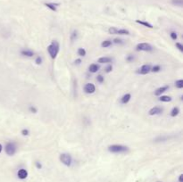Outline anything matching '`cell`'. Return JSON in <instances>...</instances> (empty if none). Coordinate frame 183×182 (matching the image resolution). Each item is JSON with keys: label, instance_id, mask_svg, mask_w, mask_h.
<instances>
[{"label": "cell", "instance_id": "obj_1", "mask_svg": "<svg viewBox=\"0 0 183 182\" xmlns=\"http://www.w3.org/2000/svg\"><path fill=\"white\" fill-rule=\"evenodd\" d=\"M59 49H60V45L56 40L52 41V43L47 47V52L52 59H54L57 57V56L59 53Z\"/></svg>", "mask_w": 183, "mask_h": 182}, {"label": "cell", "instance_id": "obj_2", "mask_svg": "<svg viewBox=\"0 0 183 182\" xmlns=\"http://www.w3.org/2000/svg\"><path fill=\"white\" fill-rule=\"evenodd\" d=\"M108 151L113 154H122L129 151V148L122 145H112L108 147Z\"/></svg>", "mask_w": 183, "mask_h": 182}, {"label": "cell", "instance_id": "obj_3", "mask_svg": "<svg viewBox=\"0 0 183 182\" xmlns=\"http://www.w3.org/2000/svg\"><path fill=\"white\" fill-rule=\"evenodd\" d=\"M16 149H17V147H16V145L14 142H8L6 145V147H5V151H6V154L10 155V156L13 155L16 153Z\"/></svg>", "mask_w": 183, "mask_h": 182}, {"label": "cell", "instance_id": "obj_4", "mask_svg": "<svg viewBox=\"0 0 183 182\" xmlns=\"http://www.w3.org/2000/svg\"><path fill=\"white\" fill-rule=\"evenodd\" d=\"M60 161L66 166H71L72 163V158L71 154H66V153H64L60 155Z\"/></svg>", "mask_w": 183, "mask_h": 182}, {"label": "cell", "instance_id": "obj_5", "mask_svg": "<svg viewBox=\"0 0 183 182\" xmlns=\"http://www.w3.org/2000/svg\"><path fill=\"white\" fill-rule=\"evenodd\" d=\"M110 34H119V35H130V31L126 29H116L115 27H111L108 30Z\"/></svg>", "mask_w": 183, "mask_h": 182}, {"label": "cell", "instance_id": "obj_6", "mask_svg": "<svg viewBox=\"0 0 183 182\" xmlns=\"http://www.w3.org/2000/svg\"><path fill=\"white\" fill-rule=\"evenodd\" d=\"M137 50L138 51H145V52H150L153 50V47L148 43H139L137 45Z\"/></svg>", "mask_w": 183, "mask_h": 182}, {"label": "cell", "instance_id": "obj_7", "mask_svg": "<svg viewBox=\"0 0 183 182\" xmlns=\"http://www.w3.org/2000/svg\"><path fill=\"white\" fill-rule=\"evenodd\" d=\"M150 71H151V66H150L149 64H144V65H142V66L138 69V73L145 75V74L149 73Z\"/></svg>", "mask_w": 183, "mask_h": 182}, {"label": "cell", "instance_id": "obj_8", "mask_svg": "<svg viewBox=\"0 0 183 182\" xmlns=\"http://www.w3.org/2000/svg\"><path fill=\"white\" fill-rule=\"evenodd\" d=\"M84 91L87 94H93L96 91V87L92 83H88L84 87Z\"/></svg>", "mask_w": 183, "mask_h": 182}, {"label": "cell", "instance_id": "obj_9", "mask_svg": "<svg viewBox=\"0 0 183 182\" xmlns=\"http://www.w3.org/2000/svg\"><path fill=\"white\" fill-rule=\"evenodd\" d=\"M163 111V109L162 107H160V106H155V107H153V108L150 109L149 112H148V114L151 115V116H153V115H157V114H162Z\"/></svg>", "mask_w": 183, "mask_h": 182}, {"label": "cell", "instance_id": "obj_10", "mask_svg": "<svg viewBox=\"0 0 183 182\" xmlns=\"http://www.w3.org/2000/svg\"><path fill=\"white\" fill-rule=\"evenodd\" d=\"M168 89H169V86H163V87L157 88V89L155 91V96L159 97V96H161L163 93L165 92V91H167Z\"/></svg>", "mask_w": 183, "mask_h": 182}, {"label": "cell", "instance_id": "obj_11", "mask_svg": "<svg viewBox=\"0 0 183 182\" xmlns=\"http://www.w3.org/2000/svg\"><path fill=\"white\" fill-rule=\"evenodd\" d=\"M17 176H18V178H21V179H24V178H27V176H28V172H27V171H26V170H24V169H21V170L18 171V172H17Z\"/></svg>", "mask_w": 183, "mask_h": 182}, {"label": "cell", "instance_id": "obj_12", "mask_svg": "<svg viewBox=\"0 0 183 182\" xmlns=\"http://www.w3.org/2000/svg\"><path fill=\"white\" fill-rule=\"evenodd\" d=\"M45 6L52 11H57L59 4H57V3H46Z\"/></svg>", "mask_w": 183, "mask_h": 182}, {"label": "cell", "instance_id": "obj_13", "mask_svg": "<svg viewBox=\"0 0 183 182\" xmlns=\"http://www.w3.org/2000/svg\"><path fill=\"white\" fill-rule=\"evenodd\" d=\"M21 54L24 56H27V57H32L34 56V52H32L31 50H29V49H23L21 51Z\"/></svg>", "mask_w": 183, "mask_h": 182}, {"label": "cell", "instance_id": "obj_14", "mask_svg": "<svg viewBox=\"0 0 183 182\" xmlns=\"http://www.w3.org/2000/svg\"><path fill=\"white\" fill-rule=\"evenodd\" d=\"M131 94H125L122 98H121V103L122 104H128L130 102V100H131Z\"/></svg>", "mask_w": 183, "mask_h": 182}, {"label": "cell", "instance_id": "obj_15", "mask_svg": "<svg viewBox=\"0 0 183 182\" xmlns=\"http://www.w3.org/2000/svg\"><path fill=\"white\" fill-rule=\"evenodd\" d=\"M112 61H113V59L111 58V57H100L98 60V62L99 63H112Z\"/></svg>", "mask_w": 183, "mask_h": 182}, {"label": "cell", "instance_id": "obj_16", "mask_svg": "<svg viewBox=\"0 0 183 182\" xmlns=\"http://www.w3.org/2000/svg\"><path fill=\"white\" fill-rule=\"evenodd\" d=\"M98 70H99V65H98V64H96V63L90 64L89 67H88V71H89L90 72H92V73H95V72H97Z\"/></svg>", "mask_w": 183, "mask_h": 182}, {"label": "cell", "instance_id": "obj_17", "mask_svg": "<svg viewBox=\"0 0 183 182\" xmlns=\"http://www.w3.org/2000/svg\"><path fill=\"white\" fill-rule=\"evenodd\" d=\"M136 23H138V24H141V25H143V26H145V27H148V28H149V29H152V28H153V25H152L151 23H148V22H144V21H139V20H137V21H136Z\"/></svg>", "mask_w": 183, "mask_h": 182}, {"label": "cell", "instance_id": "obj_18", "mask_svg": "<svg viewBox=\"0 0 183 182\" xmlns=\"http://www.w3.org/2000/svg\"><path fill=\"white\" fill-rule=\"evenodd\" d=\"M159 100L161 102H166V103H168V102H171L172 101V97H169V96H161L160 98H159Z\"/></svg>", "mask_w": 183, "mask_h": 182}, {"label": "cell", "instance_id": "obj_19", "mask_svg": "<svg viewBox=\"0 0 183 182\" xmlns=\"http://www.w3.org/2000/svg\"><path fill=\"white\" fill-rule=\"evenodd\" d=\"M112 41L111 40H105V41H103L102 42V44H101V47H104V48H105V47H109L110 46H112Z\"/></svg>", "mask_w": 183, "mask_h": 182}, {"label": "cell", "instance_id": "obj_20", "mask_svg": "<svg viewBox=\"0 0 183 182\" xmlns=\"http://www.w3.org/2000/svg\"><path fill=\"white\" fill-rule=\"evenodd\" d=\"M179 109L178 107H173V109L171 112V116L172 117H176L179 114Z\"/></svg>", "mask_w": 183, "mask_h": 182}, {"label": "cell", "instance_id": "obj_21", "mask_svg": "<svg viewBox=\"0 0 183 182\" xmlns=\"http://www.w3.org/2000/svg\"><path fill=\"white\" fill-rule=\"evenodd\" d=\"M172 4L181 7L183 6V0H172Z\"/></svg>", "mask_w": 183, "mask_h": 182}, {"label": "cell", "instance_id": "obj_22", "mask_svg": "<svg viewBox=\"0 0 183 182\" xmlns=\"http://www.w3.org/2000/svg\"><path fill=\"white\" fill-rule=\"evenodd\" d=\"M175 87L177 88H183V80H179L175 82Z\"/></svg>", "mask_w": 183, "mask_h": 182}, {"label": "cell", "instance_id": "obj_23", "mask_svg": "<svg viewBox=\"0 0 183 182\" xmlns=\"http://www.w3.org/2000/svg\"><path fill=\"white\" fill-rule=\"evenodd\" d=\"M86 54L87 53H86V50L84 48H79L78 49V54L80 56H83L84 57L86 56Z\"/></svg>", "mask_w": 183, "mask_h": 182}, {"label": "cell", "instance_id": "obj_24", "mask_svg": "<svg viewBox=\"0 0 183 182\" xmlns=\"http://www.w3.org/2000/svg\"><path fill=\"white\" fill-rule=\"evenodd\" d=\"M77 37H78V32H77L76 30H74V31H73V32L71 33V40L73 41L74 40L77 39Z\"/></svg>", "mask_w": 183, "mask_h": 182}, {"label": "cell", "instance_id": "obj_25", "mask_svg": "<svg viewBox=\"0 0 183 182\" xmlns=\"http://www.w3.org/2000/svg\"><path fill=\"white\" fill-rule=\"evenodd\" d=\"M112 71H113V66H112L111 64L107 65V66L105 67V71L106 72V73H109V72H111Z\"/></svg>", "mask_w": 183, "mask_h": 182}, {"label": "cell", "instance_id": "obj_26", "mask_svg": "<svg viewBox=\"0 0 183 182\" xmlns=\"http://www.w3.org/2000/svg\"><path fill=\"white\" fill-rule=\"evenodd\" d=\"M160 70H161V66L160 65H155L153 68H151V71H153V72H158Z\"/></svg>", "mask_w": 183, "mask_h": 182}, {"label": "cell", "instance_id": "obj_27", "mask_svg": "<svg viewBox=\"0 0 183 182\" xmlns=\"http://www.w3.org/2000/svg\"><path fill=\"white\" fill-rule=\"evenodd\" d=\"M170 36H171L172 40H176L178 39V35H177V33L174 32V31H172V32L170 33Z\"/></svg>", "mask_w": 183, "mask_h": 182}, {"label": "cell", "instance_id": "obj_28", "mask_svg": "<svg viewBox=\"0 0 183 182\" xmlns=\"http://www.w3.org/2000/svg\"><path fill=\"white\" fill-rule=\"evenodd\" d=\"M176 47H177L180 52H183V46H182V44L177 42V43H176Z\"/></svg>", "mask_w": 183, "mask_h": 182}, {"label": "cell", "instance_id": "obj_29", "mask_svg": "<svg viewBox=\"0 0 183 182\" xmlns=\"http://www.w3.org/2000/svg\"><path fill=\"white\" fill-rule=\"evenodd\" d=\"M104 77L102 76V75H98V77H97V80H98V82H99V83H103L104 82Z\"/></svg>", "mask_w": 183, "mask_h": 182}, {"label": "cell", "instance_id": "obj_30", "mask_svg": "<svg viewBox=\"0 0 183 182\" xmlns=\"http://www.w3.org/2000/svg\"><path fill=\"white\" fill-rule=\"evenodd\" d=\"M35 63L37 64H41L42 63V58L40 56H38V57L36 58V60H35Z\"/></svg>", "mask_w": 183, "mask_h": 182}, {"label": "cell", "instance_id": "obj_31", "mask_svg": "<svg viewBox=\"0 0 183 182\" xmlns=\"http://www.w3.org/2000/svg\"><path fill=\"white\" fill-rule=\"evenodd\" d=\"M30 111L31 113H33V114H36L37 112H38V110H37V108L34 107V106H30Z\"/></svg>", "mask_w": 183, "mask_h": 182}, {"label": "cell", "instance_id": "obj_32", "mask_svg": "<svg viewBox=\"0 0 183 182\" xmlns=\"http://www.w3.org/2000/svg\"><path fill=\"white\" fill-rule=\"evenodd\" d=\"M114 43H115V44H122L123 42H122V40H120V39H114Z\"/></svg>", "mask_w": 183, "mask_h": 182}, {"label": "cell", "instance_id": "obj_33", "mask_svg": "<svg viewBox=\"0 0 183 182\" xmlns=\"http://www.w3.org/2000/svg\"><path fill=\"white\" fill-rule=\"evenodd\" d=\"M22 134H23V136H28V135H29V131L26 130V129H24V130L22 131Z\"/></svg>", "mask_w": 183, "mask_h": 182}, {"label": "cell", "instance_id": "obj_34", "mask_svg": "<svg viewBox=\"0 0 183 182\" xmlns=\"http://www.w3.org/2000/svg\"><path fill=\"white\" fill-rule=\"evenodd\" d=\"M134 60V56H129L127 57V61L128 62H131V61H133Z\"/></svg>", "mask_w": 183, "mask_h": 182}, {"label": "cell", "instance_id": "obj_35", "mask_svg": "<svg viewBox=\"0 0 183 182\" xmlns=\"http://www.w3.org/2000/svg\"><path fill=\"white\" fill-rule=\"evenodd\" d=\"M179 182H183V175L182 174H180L179 177Z\"/></svg>", "mask_w": 183, "mask_h": 182}, {"label": "cell", "instance_id": "obj_36", "mask_svg": "<svg viewBox=\"0 0 183 182\" xmlns=\"http://www.w3.org/2000/svg\"><path fill=\"white\" fill-rule=\"evenodd\" d=\"M36 165H37V167H38L39 169H40V168L42 167V166H41V164H40V162H36Z\"/></svg>", "mask_w": 183, "mask_h": 182}, {"label": "cell", "instance_id": "obj_37", "mask_svg": "<svg viewBox=\"0 0 183 182\" xmlns=\"http://www.w3.org/2000/svg\"><path fill=\"white\" fill-rule=\"evenodd\" d=\"M81 63V59H77L76 61H75V64H80Z\"/></svg>", "mask_w": 183, "mask_h": 182}, {"label": "cell", "instance_id": "obj_38", "mask_svg": "<svg viewBox=\"0 0 183 182\" xmlns=\"http://www.w3.org/2000/svg\"><path fill=\"white\" fill-rule=\"evenodd\" d=\"M2 149H3V147H2V145H1V144H0V153H1V152H2Z\"/></svg>", "mask_w": 183, "mask_h": 182}, {"label": "cell", "instance_id": "obj_39", "mask_svg": "<svg viewBox=\"0 0 183 182\" xmlns=\"http://www.w3.org/2000/svg\"><path fill=\"white\" fill-rule=\"evenodd\" d=\"M158 182H160V181H158Z\"/></svg>", "mask_w": 183, "mask_h": 182}]
</instances>
